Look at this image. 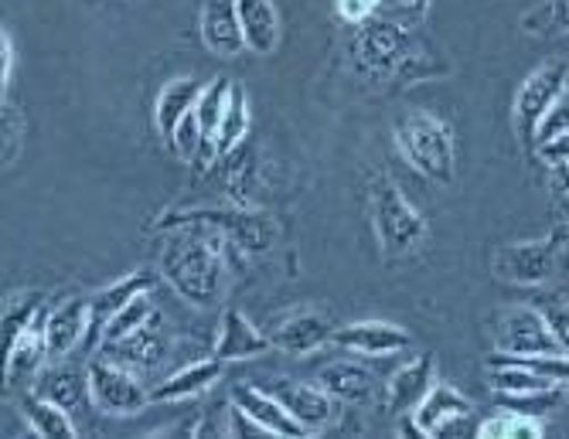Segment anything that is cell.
<instances>
[{
    "instance_id": "1",
    "label": "cell",
    "mask_w": 569,
    "mask_h": 439,
    "mask_svg": "<svg viewBox=\"0 0 569 439\" xmlns=\"http://www.w3.org/2000/svg\"><path fill=\"white\" fill-rule=\"evenodd\" d=\"M348 54L358 79H366L376 89L412 86L450 72V66L440 62L437 51L423 41L420 28L402 24L389 11L355 28Z\"/></svg>"
},
{
    "instance_id": "2",
    "label": "cell",
    "mask_w": 569,
    "mask_h": 439,
    "mask_svg": "<svg viewBox=\"0 0 569 439\" xmlns=\"http://www.w3.org/2000/svg\"><path fill=\"white\" fill-rule=\"evenodd\" d=\"M229 239L209 226H181L161 252L164 283L191 307L212 310L229 290Z\"/></svg>"
},
{
    "instance_id": "3",
    "label": "cell",
    "mask_w": 569,
    "mask_h": 439,
    "mask_svg": "<svg viewBox=\"0 0 569 439\" xmlns=\"http://www.w3.org/2000/svg\"><path fill=\"white\" fill-rule=\"evenodd\" d=\"M392 140L420 178L433 184H450L457 174V150H453V130L427 113V109H406L392 123Z\"/></svg>"
},
{
    "instance_id": "4",
    "label": "cell",
    "mask_w": 569,
    "mask_h": 439,
    "mask_svg": "<svg viewBox=\"0 0 569 439\" xmlns=\"http://www.w3.org/2000/svg\"><path fill=\"white\" fill-rule=\"evenodd\" d=\"M181 226H209L222 232L239 252L246 256H267L280 242V226L267 211H256L246 204H219V208H184L171 211L161 222H153V232L161 229H181Z\"/></svg>"
},
{
    "instance_id": "5",
    "label": "cell",
    "mask_w": 569,
    "mask_h": 439,
    "mask_svg": "<svg viewBox=\"0 0 569 439\" xmlns=\"http://www.w3.org/2000/svg\"><path fill=\"white\" fill-rule=\"evenodd\" d=\"M369 214H372L376 239H379V246H382V252L389 259L412 256L417 249H423V242L430 236L427 218L420 214V208H412V201L389 178H379L372 184Z\"/></svg>"
},
{
    "instance_id": "6",
    "label": "cell",
    "mask_w": 569,
    "mask_h": 439,
    "mask_svg": "<svg viewBox=\"0 0 569 439\" xmlns=\"http://www.w3.org/2000/svg\"><path fill=\"white\" fill-rule=\"evenodd\" d=\"M569 92V66L566 62H546L539 66L515 96V133H519L522 147H536L542 120L556 109V102Z\"/></svg>"
},
{
    "instance_id": "7",
    "label": "cell",
    "mask_w": 569,
    "mask_h": 439,
    "mask_svg": "<svg viewBox=\"0 0 569 439\" xmlns=\"http://www.w3.org/2000/svg\"><path fill=\"white\" fill-rule=\"evenodd\" d=\"M495 351L505 355H559L549 323L539 307H501L491 317Z\"/></svg>"
},
{
    "instance_id": "8",
    "label": "cell",
    "mask_w": 569,
    "mask_h": 439,
    "mask_svg": "<svg viewBox=\"0 0 569 439\" xmlns=\"http://www.w3.org/2000/svg\"><path fill=\"white\" fill-rule=\"evenodd\" d=\"M89 399L107 416H137L150 406V392L137 381V375L102 355L89 365Z\"/></svg>"
},
{
    "instance_id": "9",
    "label": "cell",
    "mask_w": 569,
    "mask_h": 439,
    "mask_svg": "<svg viewBox=\"0 0 569 439\" xmlns=\"http://www.w3.org/2000/svg\"><path fill=\"white\" fill-rule=\"evenodd\" d=\"M562 232H552L542 242H511L495 256V277L515 287H539L549 283L559 269Z\"/></svg>"
},
{
    "instance_id": "10",
    "label": "cell",
    "mask_w": 569,
    "mask_h": 439,
    "mask_svg": "<svg viewBox=\"0 0 569 439\" xmlns=\"http://www.w3.org/2000/svg\"><path fill=\"white\" fill-rule=\"evenodd\" d=\"M471 399L457 392L447 381H437L430 389V396L420 402V409L406 416V429L420 432V436H450V432H478V426L471 422Z\"/></svg>"
},
{
    "instance_id": "11",
    "label": "cell",
    "mask_w": 569,
    "mask_h": 439,
    "mask_svg": "<svg viewBox=\"0 0 569 439\" xmlns=\"http://www.w3.org/2000/svg\"><path fill=\"white\" fill-rule=\"evenodd\" d=\"M89 331H92L89 297L69 293V297H62L59 303H51L41 313V335H44L48 358H66V355H72Z\"/></svg>"
},
{
    "instance_id": "12",
    "label": "cell",
    "mask_w": 569,
    "mask_h": 439,
    "mask_svg": "<svg viewBox=\"0 0 569 439\" xmlns=\"http://www.w3.org/2000/svg\"><path fill=\"white\" fill-rule=\"evenodd\" d=\"M270 392L287 406V412L307 429V432H325L328 426L338 422V399L325 392L321 386H307V381L293 378H277Z\"/></svg>"
},
{
    "instance_id": "13",
    "label": "cell",
    "mask_w": 569,
    "mask_h": 439,
    "mask_svg": "<svg viewBox=\"0 0 569 439\" xmlns=\"http://www.w3.org/2000/svg\"><path fill=\"white\" fill-rule=\"evenodd\" d=\"M335 331H338V327H335L331 313L307 307V310H297V313L283 317V320L273 327L270 341H273L277 351L300 358V355H310V351L325 348L328 341H335Z\"/></svg>"
},
{
    "instance_id": "14",
    "label": "cell",
    "mask_w": 569,
    "mask_h": 439,
    "mask_svg": "<svg viewBox=\"0 0 569 439\" xmlns=\"http://www.w3.org/2000/svg\"><path fill=\"white\" fill-rule=\"evenodd\" d=\"M232 406L249 419L260 426L267 436H290V439H300L307 436V429L287 412V406L270 392V389H256V386H246V381H239V386H232Z\"/></svg>"
},
{
    "instance_id": "15",
    "label": "cell",
    "mask_w": 569,
    "mask_h": 439,
    "mask_svg": "<svg viewBox=\"0 0 569 439\" xmlns=\"http://www.w3.org/2000/svg\"><path fill=\"white\" fill-rule=\"evenodd\" d=\"M335 345L351 351V355H366V358H386L412 348V335L399 323L386 320H358L335 331Z\"/></svg>"
},
{
    "instance_id": "16",
    "label": "cell",
    "mask_w": 569,
    "mask_h": 439,
    "mask_svg": "<svg viewBox=\"0 0 569 439\" xmlns=\"http://www.w3.org/2000/svg\"><path fill=\"white\" fill-rule=\"evenodd\" d=\"M198 34H201L204 48L219 54V59H236V54L246 48L236 0H204L201 14H198Z\"/></svg>"
},
{
    "instance_id": "17",
    "label": "cell",
    "mask_w": 569,
    "mask_h": 439,
    "mask_svg": "<svg viewBox=\"0 0 569 439\" xmlns=\"http://www.w3.org/2000/svg\"><path fill=\"white\" fill-rule=\"evenodd\" d=\"M433 386H437V358L430 351L417 355L409 365H402L389 378V389H386L392 416H412L420 409V402L430 396Z\"/></svg>"
},
{
    "instance_id": "18",
    "label": "cell",
    "mask_w": 569,
    "mask_h": 439,
    "mask_svg": "<svg viewBox=\"0 0 569 439\" xmlns=\"http://www.w3.org/2000/svg\"><path fill=\"white\" fill-rule=\"evenodd\" d=\"M270 351H273L270 335L256 331V323H252L242 310L229 307V310L222 313V327H219V338H216V348H212L216 358H222V361L229 365V361L263 358V355H270Z\"/></svg>"
},
{
    "instance_id": "19",
    "label": "cell",
    "mask_w": 569,
    "mask_h": 439,
    "mask_svg": "<svg viewBox=\"0 0 569 439\" xmlns=\"http://www.w3.org/2000/svg\"><path fill=\"white\" fill-rule=\"evenodd\" d=\"M222 358H204V361H194L181 371H174L171 378L158 381V386L150 389V402H184V399H194L201 392H209L216 381L222 378Z\"/></svg>"
},
{
    "instance_id": "20",
    "label": "cell",
    "mask_w": 569,
    "mask_h": 439,
    "mask_svg": "<svg viewBox=\"0 0 569 439\" xmlns=\"http://www.w3.org/2000/svg\"><path fill=\"white\" fill-rule=\"evenodd\" d=\"M315 381L345 406H366L376 396V375L358 361H331L318 371Z\"/></svg>"
},
{
    "instance_id": "21",
    "label": "cell",
    "mask_w": 569,
    "mask_h": 439,
    "mask_svg": "<svg viewBox=\"0 0 569 439\" xmlns=\"http://www.w3.org/2000/svg\"><path fill=\"white\" fill-rule=\"evenodd\" d=\"M236 8L242 21L246 48L256 54H273L283 38V24H280L273 0H236Z\"/></svg>"
},
{
    "instance_id": "22",
    "label": "cell",
    "mask_w": 569,
    "mask_h": 439,
    "mask_svg": "<svg viewBox=\"0 0 569 439\" xmlns=\"http://www.w3.org/2000/svg\"><path fill=\"white\" fill-rule=\"evenodd\" d=\"M153 283H158V277H153V272L133 269V272H127V277H120L117 283L102 287L96 297H89V307H92V331L102 335V327H107V320H110L113 313H120V310H123L130 300H137L140 293H150Z\"/></svg>"
},
{
    "instance_id": "23",
    "label": "cell",
    "mask_w": 569,
    "mask_h": 439,
    "mask_svg": "<svg viewBox=\"0 0 569 439\" xmlns=\"http://www.w3.org/2000/svg\"><path fill=\"white\" fill-rule=\"evenodd\" d=\"M161 317H153L150 323H143L140 331L120 338V341H107L102 345V355L127 365L130 371L133 368H153L161 358H164V335H161Z\"/></svg>"
},
{
    "instance_id": "24",
    "label": "cell",
    "mask_w": 569,
    "mask_h": 439,
    "mask_svg": "<svg viewBox=\"0 0 569 439\" xmlns=\"http://www.w3.org/2000/svg\"><path fill=\"white\" fill-rule=\"evenodd\" d=\"M41 313H38V320L28 327V331L4 351V381H8V386H14V389L24 386V381H31V378H38L41 375V361L48 358L44 335H41Z\"/></svg>"
},
{
    "instance_id": "25",
    "label": "cell",
    "mask_w": 569,
    "mask_h": 439,
    "mask_svg": "<svg viewBox=\"0 0 569 439\" xmlns=\"http://www.w3.org/2000/svg\"><path fill=\"white\" fill-rule=\"evenodd\" d=\"M201 96V82H194L191 76H181V79H171L161 96H158V106H153V127L164 137V143L174 137L178 123L191 113L194 102Z\"/></svg>"
},
{
    "instance_id": "26",
    "label": "cell",
    "mask_w": 569,
    "mask_h": 439,
    "mask_svg": "<svg viewBox=\"0 0 569 439\" xmlns=\"http://www.w3.org/2000/svg\"><path fill=\"white\" fill-rule=\"evenodd\" d=\"M34 392L72 412V409L89 396V371L82 375V371L72 368V365L41 368V375L34 378Z\"/></svg>"
},
{
    "instance_id": "27",
    "label": "cell",
    "mask_w": 569,
    "mask_h": 439,
    "mask_svg": "<svg viewBox=\"0 0 569 439\" xmlns=\"http://www.w3.org/2000/svg\"><path fill=\"white\" fill-rule=\"evenodd\" d=\"M18 409H21L24 422L31 426V432H38L44 439H72L76 436V422H72L69 409L56 406L38 392H24L18 399Z\"/></svg>"
},
{
    "instance_id": "28",
    "label": "cell",
    "mask_w": 569,
    "mask_h": 439,
    "mask_svg": "<svg viewBox=\"0 0 569 439\" xmlns=\"http://www.w3.org/2000/svg\"><path fill=\"white\" fill-rule=\"evenodd\" d=\"M249 133V99H246V89L239 82H232L229 89V102H226V113H222V123H219V133H216V153H232L242 137Z\"/></svg>"
},
{
    "instance_id": "29",
    "label": "cell",
    "mask_w": 569,
    "mask_h": 439,
    "mask_svg": "<svg viewBox=\"0 0 569 439\" xmlns=\"http://www.w3.org/2000/svg\"><path fill=\"white\" fill-rule=\"evenodd\" d=\"M229 89H232V82L226 76H216L209 86H201V96L194 102V120H198L204 140H212V147H216V133H219L226 102H229Z\"/></svg>"
},
{
    "instance_id": "30",
    "label": "cell",
    "mask_w": 569,
    "mask_h": 439,
    "mask_svg": "<svg viewBox=\"0 0 569 439\" xmlns=\"http://www.w3.org/2000/svg\"><path fill=\"white\" fill-rule=\"evenodd\" d=\"M519 28L536 38H562L569 34V0H539L532 11L519 18Z\"/></svg>"
},
{
    "instance_id": "31",
    "label": "cell",
    "mask_w": 569,
    "mask_h": 439,
    "mask_svg": "<svg viewBox=\"0 0 569 439\" xmlns=\"http://www.w3.org/2000/svg\"><path fill=\"white\" fill-rule=\"evenodd\" d=\"M478 436L481 439H519V436L539 439L542 436V419L526 416V412H515V409H501V412L488 416L478 426Z\"/></svg>"
},
{
    "instance_id": "32",
    "label": "cell",
    "mask_w": 569,
    "mask_h": 439,
    "mask_svg": "<svg viewBox=\"0 0 569 439\" xmlns=\"http://www.w3.org/2000/svg\"><path fill=\"white\" fill-rule=\"evenodd\" d=\"M153 317H158V310H153L150 293H140L137 300H130L120 313H113V317L107 320V327H102V335H99V338H102V345H107V341H120V338L140 331V327L150 323Z\"/></svg>"
},
{
    "instance_id": "33",
    "label": "cell",
    "mask_w": 569,
    "mask_h": 439,
    "mask_svg": "<svg viewBox=\"0 0 569 439\" xmlns=\"http://www.w3.org/2000/svg\"><path fill=\"white\" fill-rule=\"evenodd\" d=\"M41 313V293H28V297H14L4 310V351L28 331V327L38 320Z\"/></svg>"
},
{
    "instance_id": "34",
    "label": "cell",
    "mask_w": 569,
    "mask_h": 439,
    "mask_svg": "<svg viewBox=\"0 0 569 439\" xmlns=\"http://www.w3.org/2000/svg\"><path fill=\"white\" fill-rule=\"evenodd\" d=\"M0 133H4V168H14L24 140V117L11 102H4V109H0Z\"/></svg>"
},
{
    "instance_id": "35",
    "label": "cell",
    "mask_w": 569,
    "mask_h": 439,
    "mask_svg": "<svg viewBox=\"0 0 569 439\" xmlns=\"http://www.w3.org/2000/svg\"><path fill=\"white\" fill-rule=\"evenodd\" d=\"M549 323V331L556 338V345L562 348V355H569V300H539L536 303Z\"/></svg>"
},
{
    "instance_id": "36",
    "label": "cell",
    "mask_w": 569,
    "mask_h": 439,
    "mask_svg": "<svg viewBox=\"0 0 569 439\" xmlns=\"http://www.w3.org/2000/svg\"><path fill=\"white\" fill-rule=\"evenodd\" d=\"M379 11H382V0H338V18L351 28L366 24Z\"/></svg>"
},
{
    "instance_id": "37",
    "label": "cell",
    "mask_w": 569,
    "mask_h": 439,
    "mask_svg": "<svg viewBox=\"0 0 569 439\" xmlns=\"http://www.w3.org/2000/svg\"><path fill=\"white\" fill-rule=\"evenodd\" d=\"M430 8L433 0H392V11L402 24H412V28H423L427 18H430Z\"/></svg>"
},
{
    "instance_id": "38",
    "label": "cell",
    "mask_w": 569,
    "mask_h": 439,
    "mask_svg": "<svg viewBox=\"0 0 569 439\" xmlns=\"http://www.w3.org/2000/svg\"><path fill=\"white\" fill-rule=\"evenodd\" d=\"M536 153H539L546 163H552V168H566V163H569V130H562V133H556L552 140L539 143Z\"/></svg>"
},
{
    "instance_id": "39",
    "label": "cell",
    "mask_w": 569,
    "mask_h": 439,
    "mask_svg": "<svg viewBox=\"0 0 569 439\" xmlns=\"http://www.w3.org/2000/svg\"><path fill=\"white\" fill-rule=\"evenodd\" d=\"M11 69H14V44L8 31H0V89L4 92L11 86Z\"/></svg>"
}]
</instances>
